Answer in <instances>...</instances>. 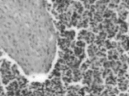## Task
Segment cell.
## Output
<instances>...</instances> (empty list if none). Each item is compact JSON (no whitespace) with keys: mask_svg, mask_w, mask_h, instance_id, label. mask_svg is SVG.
<instances>
[{"mask_svg":"<svg viewBox=\"0 0 129 96\" xmlns=\"http://www.w3.org/2000/svg\"><path fill=\"white\" fill-rule=\"evenodd\" d=\"M0 44L27 74L48 73L56 33L45 0H0Z\"/></svg>","mask_w":129,"mask_h":96,"instance_id":"1","label":"cell"}]
</instances>
